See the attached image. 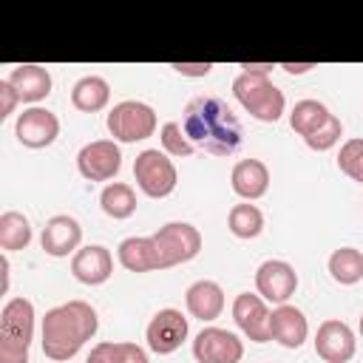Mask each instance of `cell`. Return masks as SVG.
Here are the masks:
<instances>
[{"mask_svg":"<svg viewBox=\"0 0 363 363\" xmlns=\"http://www.w3.org/2000/svg\"><path fill=\"white\" fill-rule=\"evenodd\" d=\"M201 250V233L187 221H170L145 238H125L119 244V264L128 272H156L187 264Z\"/></svg>","mask_w":363,"mask_h":363,"instance_id":"obj_1","label":"cell"},{"mask_svg":"<svg viewBox=\"0 0 363 363\" xmlns=\"http://www.w3.org/2000/svg\"><path fill=\"white\" fill-rule=\"evenodd\" d=\"M182 130L193 147H201L210 156H233L244 136L238 116L218 96H193L184 105Z\"/></svg>","mask_w":363,"mask_h":363,"instance_id":"obj_2","label":"cell"},{"mask_svg":"<svg viewBox=\"0 0 363 363\" xmlns=\"http://www.w3.org/2000/svg\"><path fill=\"white\" fill-rule=\"evenodd\" d=\"M99 329L96 309L85 301H68L45 312L43 318V352L48 360H71Z\"/></svg>","mask_w":363,"mask_h":363,"instance_id":"obj_3","label":"cell"},{"mask_svg":"<svg viewBox=\"0 0 363 363\" xmlns=\"http://www.w3.org/2000/svg\"><path fill=\"white\" fill-rule=\"evenodd\" d=\"M31 337L34 303L28 298H11L0 312V363H28Z\"/></svg>","mask_w":363,"mask_h":363,"instance_id":"obj_4","label":"cell"},{"mask_svg":"<svg viewBox=\"0 0 363 363\" xmlns=\"http://www.w3.org/2000/svg\"><path fill=\"white\" fill-rule=\"evenodd\" d=\"M289 125L318 153L335 147L337 139L343 136L340 119L335 113H329V108L323 102H318V99H301V102H295V108L289 113Z\"/></svg>","mask_w":363,"mask_h":363,"instance_id":"obj_5","label":"cell"},{"mask_svg":"<svg viewBox=\"0 0 363 363\" xmlns=\"http://www.w3.org/2000/svg\"><path fill=\"white\" fill-rule=\"evenodd\" d=\"M233 94L241 102V108L255 116L258 122H278L284 113V94L275 88L269 74H250L241 71L233 79Z\"/></svg>","mask_w":363,"mask_h":363,"instance_id":"obj_6","label":"cell"},{"mask_svg":"<svg viewBox=\"0 0 363 363\" xmlns=\"http://www.w3.org/2000/svg\"><path fill=\"white\" fill-rule=\"evenodd\" d=\"M133 179L139 184V190L145 196H150V199L170 196L176 190V182H179L176 164L159 147H147V150H142L136 156V162H133Z\"/></svg>","mask_w":363,"mask_h":363,"instance_id":"obj_7","label":"cell"},{"mask_svg":"<svg viewBox=\"0 0 363 363\" xmlns=\"http://www.w3.org/2000/svg\"><path fill=\"white\" fill-rule=\"evenodd\" d=\"M108 130L116 142H142L156 130V111L139 99L116 102L108 113Z\"/></svg>","mask_w":363,"mask_h":363,"instance_id":"obj_8","label":"cell"},{"mask_svg":"<svg viewBox=\"0 0 363 363\" xmlns=\"http://www.w3.org/2000/svg\"><path fill=\"white\" fill-rule=\"evenodd\" d=\"M193 357L196 363H238L244 357V343L235 332L207 326L193 340Z\"/></svg>","mask_w":363,"mask_h":363,"instance_id":"obj_9","label":"cell"},{"mask_svg":"<svg viewBox=\"0 0 363 363\" xmlns=\"http://www.w3.org/2000/svg\"><path fill=\"white\" fill-rule=\"evenodd\" d=\"M77 167L88 182H108L119 173L122 167V153L113 139H96L88 142L77 153Z\"/></svg>","mask_w":363,"mask_h":363,"instance_id":"obj_10","label":"cell"},{"mask_svg":"<svg viewBox=\"0 0 363 363\" xmlns=\"http://www.w3.org/2000/svg\"><path fill=\"white\" fill-rule=\"evenodd\" d=\"M187 318L179 312V309H159L147 329H145V337H147V346L150 352L156 354H173L184 340H187Z\"/></svg>","mask_w":363,"mask_h":363,"instance_id":"obj_11","label":"cell"},{"mask_svg":"<svg viewBox=\"0 0 363 363\" xmlns=\"http://www.w3.org/2000/svg\"><path fill=\"white\" fill-rule=\"evenodd\" d=\"M255 289L264 301H272V303H286L295 289H298V272L292 264L286 261H278V258H269L264 261L258 269H255Z\"/></svg>","mask_w":363,"mask_h":363,"instance_id":"obj_12","label":"cell"},{"mask_svg":"<svg viewBox=\"0 0 363 363\" xmlns=\"http://www.w3.org/2000/svg\"><path fill=\"white\" fill-rule=\"evenodd\" d=\"M354 349H357V340H354V332L349 323L337 320V318H329L318 326V335H315V352L320 360L326 363H349L354 357Z\"/></svg>","mask_w":363,"mask_h":363,"instance_id":"obj_13","label":"cell"},{"mask_svg":"<svg viewBox=\"0 0 363 363\" xmlns=\"http://www.w3.org/2000/svg\"><path fill=\"white\" fill-rule=\"evenodd\" d=\"M17 142L26 147H48L60 136V119L45 108H26L14 125Z\"/></svg>","mask_w":363,"mask_h":363,"instance_id":"obj_14","label":"cell"},{"mask_svg":"<svg viewBox=\"0 0 363 363\" xmlns=\"http://www.w3.org/2000/svg\"><path fill=\"white\" fill-rule=\"evenodd\" d=\"M233 320L238 323V329L250 340H255V343L272 340L269 337V309H267L261 295H252V292L235 295V301H233Z\"/></svg>","mask_w":363,"mask_h":363,"instance_id":"obj_15","label":"cell"},{"mask_svg":"<svg viewBox=\"0 0 363 363\" xmlns=\"http://www.w3.org/2000/svg\"><path fill=\"white\" fill-rule=\"evenodd\" d=\"M71 272L79 284H88V286H99L105 284L111 275H113V258L108 252V247L102 244H88L82 250L74 252L71 258Z\"/></svg>","mask_w":363,"mask_h":363,"instance_id":"obj_16","label":"cell"},{"mask_svg":"<svg viewBox=\"0 0 363 363\" xmlns=\"http://www.w3.org/2000/svg\"><path fill=\"white\" fill-rule=\"evenodd\" d=\"M306 335H309V323L298 306L281 303L269 312V337L284 349H301Z\"/></svg>","mask_w":363,"mask_h":363,"instance_id":"obj_17","label":"cell"},{"mask_svg":"<svg viewBox=\"0 0 363 363\" xmlns=\"http://www.w3.org/2000/svg\"><path fill=\"white\" fill-rule=\"evenodd\" d=\"M79 241H82V227L74 216H51L40 235V244L51 258H65L79 247Z\"/></svg>","mask_w":363,"mask_h":363,"instance_id":"obj_18","label":"cell"},{"mask_svg":"<svg viewBox=\"0 0 363 363\" xmlns=\"http://www.w3.org/2000/svg\"><path fill=\"white\" fill-rule=\"evenodd\" d=\"M230 184L235 196H241L244 201H255L269 190V170L261 159H241L230 173Z\"/></svg>","mask_w":363,"mask_h":363,"instance_id":"obj_19","label":"cell"},{"mask_svg":"<svg viewBox=\"0 0 363 363\" xmlns=\"http://www.w3.org/2000/svg\"><path fill=\"white\" fill-rule=\"evenodd\" d=\"M184 303H187V312L193 318H199L201 323L216 320L221 315V309H224V289L216 281L201 278V281H196V284L187 286Z\"/></svg>","mask_w":363,"mask_h":363,"instance_id":"obj_20","label":"cell"},{"mask_svg":"<svg viewBox=\"0 0 363 363\" xmlns=\"http://www.w3.org/2000/svg\"><path fill=\"white\" fill-rule=\"evenodd\" d=\"M6 79L17 91V96L23 102H40V99H45L51 94V74H48V68L34 65V62L11 68V74Z\"/></svg>","mask_w":363,"mask_h":363,"instance_id":"obj_21","label":"cell"},{"mask_svg":"<svg viewBox=\"0 0 363 363\" xmlns=\"http://www.w3.org/2000/svg\"><path fill=\"white\" fill-rule=\"evenodd\" d=\"M108 99H111V85H108V79H102L96 74H88V77L77 79L74 88H71V105L82 113L102 111L108 105Z\"/></svg>","mask_w":363,"mask_h":363,"instance_id":"obj_22","label":"cell"},{"mask_svg":"<svg viewBox=\"0 0 363 363\" xmlns=\"http://www.w3.org/2000/svg\"><path fill=\"white\" fill-rule=\"evenodd\" d=\"M85 363H147V354L142 346L128 340H102L91 349Z\"/></svg>","mask_w":363,"mask_h":363,"instance_id":"obj_23","label":"cell"},{"mask_svg":"<svg viewBox=\"0 0 363 363\" xmlns=\"http://www.w3.org/2000/svg\"><path fill=\"white\" fill-rule=\"evenodd\" d=\"M99 204H102L105 216L122 221V218H130L136 213V193L130 184L113 182V184H105V190L99 193Z\"/></svg>","mask_w":363,"mask_h":363,"instance_id":"obj_24","label":"cell"},{"mask_svg":"<svg viewBox=\"0 0 363 363\" xmlns=\"http://www.w3.org/2000/svg\"><path fill=\"white\" fill-rule=\"evenodd\" d=\"M329 275L343 284V286H352L363 278V252L354 250V247H340L329 255Z\"/></svg>","mask_w":363,"mask_h":363,"instance_id":"obj_25","label":"cell"},{"mask_svg":"<svg viewBox=\"0 0 363 363\" xmlns=\"http://www.w3.org/2000/svg\"><path fill=\"white\" fill-rule=\"evenodd\" d=\"M31 244V224L23 213L17 210H6L0 216V247L6 252H14V250H26Z\"/></svg>","mask_w":363,"mask_h":363,"instance_id":"obj_26","label":"cell"},{"mask_svg":"<svg viewBox=\"0 0 363 363\" xmlns=\"http://www.w3.org/2000/svg\"><path fill=\"white\" fill-rule=\"evenodd\" d=\"M227 227L235 238H255L264 230V213L255 204H235L227 216Z\"/></svg>","mask_w":363,"mask_h":363,"instance_id":"obj_27","label":"cell"},{"mask_svg":"<svg viewBox=\"0 0 363 363\" xmlns=\"http://www.w3.org/2000/svg\"><path fill=\"white\" fill-rule=\"evenodd\" d=\"M337 167L354 182H363V139H346L337 153Z\"/></svg>","mask_w":363,"mask_h":363,"instance_id":"obj_28","label":"cell"},{"mask_svg":"<svg viewBox=\"0 0 363 363\" xmlns=\"http://www.w3.org/2000/svg\"><path fill=\"white\" fill-rule=\"evenodd\" d=\"M162 147L170 156H193V150H196L193 142L184 136L179 122H164L162 125Z\"/></svg>","mask_w":363,"mask_h":363,"instance_id":"obj_29","label":"cell"},{"mask_svg":"<svg viewBox=\"0 0 363 363\" xmlns=\"http://www.w3.org/2000/svg\"><path fill=\"white\" fill-rule=\"evenodd\" d=\"M17 102H20V96H17V91L9 85V79H0V119H6V116L14 111Z\"/></svg>","mask_w":363,"mask_h":363,"instance_id":"obj_30","label":"cell"},{"mask_svg":"<svg viewBox=\"0 0 363 363\" xmlns=\"http://www.w3.org/2000/svg\"><path fill=\"white\" fill-rule=\"evenodd\" d=\"M170 68H176L182 77H207L213 71V62H173Z\"/></svg>","mask_w":363,"mask_h":363,"instance_id":"obj_31","label":"cell"},{"mask_svg":"<svg viewBox=\"0 0 363 363\" xmlns=\"http://www.w3.org/2000/svg\"><path fill=\"white\" fill-rule=\"evenodd\" d=\"M241 68L250 71V74H269L272 71V62H241Z\"/></svg>","mask_w":363,"mask_h":363,"instance_id":"obj_32","label":"cell"},{"mask_svg":"<svg viewBox=\"0 0 363 363\" xmlns=\"http://www.w3.org/2000/svg\"><path fill=\"white\" fill-rule=\"evenodd\" d=\"M286 74H306L309 68H315V62H284L281 65Z\"/></svg>","mask_w":363,"mask_h":363,"instance_id":"obj_33","label":"cell"},{"mask_svg":"<svg viewBox=\"0 0 363 363\" xmlns=\"http://www.w3.org/2000/svg\"><path fill=\"white\" fill-rule=\"evenodd\" d=\"M360 335H363V315H360Z\"/></svg>","mask_w":363,"mask_h":363,"instance_id":"obj_34","label":"cell"}]
</instances>
